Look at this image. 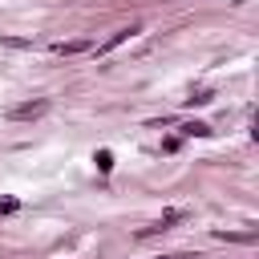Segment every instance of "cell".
<instances>
[{"instance_id": "obj_7", "label": "cell", "mask_w": 259, "mask_h": 259, "mask_svg": "<svg viewBox=\"0 0 259 259\" xmlns=\"http://www.w3.org/2000/svg\"><path fill=\"white\" fill-rule=\"evenodd\" d=\"M206 101H214V93H210V89H198V93H190V97H186V105H206Z\"/></svg>"}, {"instance_id": "obj_2", "label": "cell", "mask_w": 259, "mask_h": 259, "mask_svg": "<svg viewBox=\"0 0 259 259\" xmlns=\"http://www.w3.org/2000/svg\"><path fill=\"white\" fill-rule=\"evenodd\" d=\"M186 219V210H166L158 223H150V227H142V235H158V231H170L174 223H182Z\"/></svg>"}, {"instance_id": "obj_1", "label": "cell", "mask_w": 259, "mask_h": 259, "mask_svg": "<svg viewBox=\"0 0 259 259\" xmlns=\"http://www.w3.org/2000/svg\"><path fill=\"white\" fill-rule=\"evenodd\" d=\"M49 109H53V101H49V97H36V101L12 105V109H8V117H12V121H36V117H45Z\"/></svg>"}, {"instance_id": "obj_8", "label": "cell", "mask_w": 259, "mask_h": 259, "mask_svg": "<svg viewBox=\"0 0 259 259\" xmlns=\"http://www.w3.org/2000/svg\"><path fill=\"white\" fill-rule=\"evenodd\" d=\"M16 206H20V202H16V198H0V214H12V210H16Z\"/></svg>"}, {"instance_id": "obj_4", "label": "cell", "mask_w": 259, "mask_h": 259, "mask_svg": "<svg viewBox=\"0 0 259 259\" xmlns=\"http://www.w3.org/2000/svg\"><path fill=\"white\" fill-rule=\"evenodd\" d=\"M134 32H138V24H130V28H117V32H113V36H109V40H105L97 53H109V49H117V45H121V40H130Z\"/></svg>"}, {"instance_id": "obj_3", "label": "cell", "mask_w": 259, "mask_h": 259, "mask_svg": "<svg viewBox=\"0 0 259 259\" xmlns=\"http://www.w3.org/2000/svg\"><path fill=\"white\" fill-rule=\"evenodd\" d=\"M85 49H93V40H57L53 45V53H61V57H77Z\"/></svg>"}, {"instance_id": "obj_6", "label": "cell", "mask_w": 259, "mask_h": 259, "mask_svg": "<svg viewBox=\"0 0 259 259\" xmlns=\"http://www.w3.org/2000/svg\"><path fill=\"white\" fill-rule=\"evenodd\" d=\"M93 162H97V170H101V174H109V170H113V154H109V150H97V154H93Z\"/></svg>"}, {"instance_id": "obj_5", "label": "cell", "mask_w": 259, "mask_h": 259, "mask_svg": "<svg viewBox=\"0 0 259 259\" xmlns=\"http://www.w3.org/2000/svg\"><path fill=\"white\" fill-rule=\"evenodd\" d=\"M182 134H190V138H206V134H210V125H206V121H186V125H182Z\"/></svg>"}]
</instances>
